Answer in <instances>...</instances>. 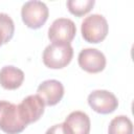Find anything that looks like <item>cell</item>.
I'll list each match as a JSON object with an SVG mask.
<instances>
[{
    "label": "cell",
    "instance_id": "obj_1",
    "mask_svg": "<svg viewBox=\"0 0 134 134\" xmlns=\"http://www.w3.org/2000/svg\"><path fill=\"white\" fill-rule=\"evenodd\" d=\"M73 48L68 43H51L43 51V63L51 69L66 67L72 60Z\"/></svg>",
    "mask_w": 134,
    "mask_h": 134
},
{
    "label": "cell",
    "instance_id": "obj_2",
    "mask_svg": "<svg viewBox=\"0 0 134 134\" xmlns=\"http://www.w3.org/2000/svg\"><path fill=\"white\" fill-rule=\"evenodd\" d=\"M26 127L20 116L18 105L0 100V130L6 134H18Z\"/></svg>",
    "mask_w": 134,
    "mask_h": 134
},
{
    "label": "cell",
    "instance_id": "obj_3",
    "mask_svg": "<svg viewBox=\"0 0 134 134\" xmlns=\"http://www.w3.org/2000/svg\"><path fill=\"white\" fill-rule=\"evenodd\" d=\"M109 26L106 18L98 14H92L84 19L81 26L82 37L88 43H99L108 35Z\"/></svg>",
    "mask_w": 134,
    "mask_h": 134
},
{
    "label": "cell",
    "instance_id": "obj_4",
    "mask_svg": "<svg viewBox=\"0 0 134 134\" xmlns=\"http://www.w3.org/2000/svg\"><path fill=\"white\" fill-rule=\"evenodd\" d=\"M48 15L49 12L47 5L38 0L25 2L21 9V17L24 24L32 29L42 27L47 21Z\"/></svg>",
    "mask_w": 134,
    "mask_h": 134
},
{
    "label": "cell",
    "instance_id": "obj_5",
    "mask_svg": "<svg viewBox=\"0 0 134 134\" xmlns=\"http://www.w3.org/2000/svg\"><path fill=\"white\" fill-rule=\"evenodd\" d=\"M76 27L72 20L68 18L55 19L48 29V39L52 43H68L73 40Z\"/></svg>",
    "mask_w": 134,
    "mask_h": 134
},
{
    "label": "cell",
    "instance_id": "obj_6",
    "mask_svg": "<svg viewBox=\"0 0 134 134\" xmlns=\"http://www.w3.org/2000/svg\"><path fill=\"white\" fill-rule=\"evenodd\" d=\"M89 106L97 113L109 114L118 107L116 96L108 90H94L88 95Z\"/></svg>",
    "mask_w": 134,
    "mask_h": 134
},
{
    "label": "cell",
    "instance_id": "obj_7",
    "mask_svg": "<svg viewBox=\"0 0 134 134\" xmlns=\"http://www.w3.org/2000/svg\"><path fill=\"white\" fill-rule=\"evenodd\" d=\"M44 107L45 104L38 94L26 96L18 105L20 116L26 126L40 119L44 113Z\"/></svg>",
    "mask_w": 134,
    "mask_h": 134
},
{
    "label": "cell",
    "instance_id": "obj_8",
    "mask_svg": "<svg viewBox=\"0 0 134 134\" xmlns=\"http://www.w3.org/2000/svg\"><path fill=\"white\" fill-rule=\"evenodd\" d=\"M77 62L80 67L89 73L100 72L106 67L105 54L95 48H85L81 50Z\"/></svg>",
    "mask_w": 134,
    "mask_h": 134
},
{
    "label": "cell",
    "instance_id": "obj_9",
    "mask_svg": "<svg viewBox=\"0 0 134 134\" xmlns=\"http://www.w3.org/2000/svg\"><path fill=\"white\" fill-rule=\"evenodd\" d=\"M37 94L42 98L45 106H54L64 95V86L57 80H46L39 85Z\"/></svg>",
    "mask_w": 134,
    "mask_h": 134
},
{
    "label": "cell",
    "instance_id": "obj_10",
    "mask_svg": "<svg viewBox=\"0 0 134 134\" xmlns=\"http://www.w3.org/2000/svg\"><path fill=\"white\" fill-rule=\"evenodd\" d=\"M64 122L71 134H89L90 132V118L83 111L71 112Z\"/></svg>",
    "mask_w": 134,
    "mask_h": 134
},
{
    "label": "cell",
    "instance_id": "obj_11",
    "mask_svg": "<svg viewBox=\"0 0 134 134\" xmlns=\"http://www.w3.org/2000/svg\"><path fill=\"white\" fill-rule=\"evenodd\" d=\"M24 81V72L15 66H4L0 70V85L7 90L19 88Z\"/></svg>",
    "mask_w": 134,
    "mask_h": 134
},
{
    "label": "cell",
    "instance_id": "obj_12",
    "mask_svg": "<svg viewBox=\"0 0 134 134\" xmlns=\"http://www.w3.org/2000/svg\"><path fill=\"white\" fill-rule=\"evenodd\" d=\"M108 134H133V124L126 115L114 117L108 127Z\"/></svg>",
    "mask_w": 134,
    "mask_h": 134
},
{
    "label": "cell",
    "instance_id": "obj_13",
    "mask_svg": "<svg viewBox=\"0 0 134 134\" xmlns=\"http://www.w3.org/2000/svg\"><path fill=\"white\" fill-rule=\"evenodd\" d=\"M15 24L13 19L4 13H0V46L7 43L14 36Z\"/></svg>",
    "mask_w": 134,
    "mask_h": 134
},
{
    "label": "cell",
    "instance_id": "obj_14",
    "mask_svg": "<svg viewBox=\"0 0 134 134\" xmlns=\"http://www.w3.org/2000/svg\"><path fill=\"white\" fill-rule=\"evenodd\" d=\"M94 3V0H68L66 4L68 10L72 15L76 17H82L92 9Z\"/></svg>",
    "mask_w": 134,
    "mask_h": 134
},
{
    "label": "cell",
    "instance_id": "obj_15",
    "mask_svg": "<svg viewBox=\"0 0 134 134\" xmlns=\"http://www.w3.org/2000/svg\"><path fill=\"white\" fill-rule=\"evenodd\" d=\"M45 134H71V133L68 130L67 126L65 125V122H62V124H57L50 127Z\"/></svg>",
    "mask_w": 134,
    "mask_h": 134
}]
</instances>
